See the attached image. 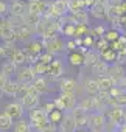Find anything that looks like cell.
<instances>
[{
	"label": "cell",
	"instance_id": "1",
	"mask_svg": "<svg viewBox=\"0 0 126 132\" xmlns=\"http://www.w3.org/2000/svg\"><path fill=\"white\" fill-rule=\"evenodd\" d=\"M54 106L61 110H73L76 107L75 93H61V96L54 100Z\"/></svg>",
	"mask_w": 126,
	"mask_h": 132
},
{
	"label": "cell",
	"instance_id": "2",
	"mask_svg": "<svg viewBox=\"0 0 126 132\" xmlns=\"http://www.w3.org/2000/svg\"><path fill=\"white\" fill-rule=\"evenodd\" d=\"M0 39L2 40L14 39V23L11 19L0 17Z\"/></svg>",
	"mask_w": 126,
	"mask_h": 132
},
{
	"label": "cell",
	"instance_id": "3",
	"mask_svg": "<svg viewBox=\"0 0 126 132\" xmlns=\"http://www.w3.org/2000/svg\"><path fill=\"white\" fill-rule=\"evenodd\" d=\"M89 129L95 130V132H104L106 127V117L101 112H95L89 115Z\"/></svg>",
	"mask_w": 126,
	"mask_h": 132
},
{
	"label": "cell",
	"instance_id": "4",
	"mask_svg": "<svg viewBox=\"0 0 126 132\" xmlns=\"http://www.w3.org/2000/svg\"><path fill=\"white\" fill-rule=\"evenodd\" d=\"M33 28L27 23H19L14 25V40H20V42H27L30 40V37L33 36Z\"/></svg>",
	"mask_w": 126,
	"mask_h": 132
},
{
	"label": "cell",
	"instance_id": "5",
	"mask_svg": "<svg viewBox=\"0 0 126 132\" xmlns=\"http://www.w3.org/2000/svg\"><path fill=\"white\" fill-rule=\"evenodd\" d=\"M44 48H45V47H44V42H39V40H28V44H27V47H25L23 50H25L28 59L33 62L36 57H39V54H42V50H44Z\"/></svg>",
	"mask_w": 126,
	"mask_h": 132
},
{
	"label": "cell",
	"instance_id": "6",
	"mask_svg": "<svg viewBox=\"0 0 126 132\" xmlns=\"http://www.w3.org/2000/svg\"><path fill=\"white\" fill-rule=\"evenodd\" d=\"M44 47L48 53L51 54H58L61 51H64L66 48V44L62 42L59 37H51V39H44Z\"/></svg>",
	"mask_w": 126,
	"mask_h": 132
},
{
	"label": "cell",
	"instance_id": "7",
	"mask_svg": "<svg viewBox=\"0 0 126 132\" xmlns=\"http://www.w3.org/2000/svg\"><path fill=\"white\" fill-rule=\"evenodd\" d=\"M28 11V6L25 2H22V0H14V2H11V5L8 6V13L13 16V17H19L22 19Z\"/></svg>",
	"mask_w": 126,
	"mask_h": 132
},
{
	"label": "cell",
	"instance_id": "8",
	"mask_svg": "<svg viewBox=\"0 0 126 132\" xmlns=\"http://www.w3.org/2000/svg\"><path fill=\"white\" fill-rule=\"evenodd\" d=\"M36 78V72L33 67H22L17 69V81L23 84H31Z\"/></svg>",
	"mask_w": 126,
	"mask_h": 132
},
{
	"label": "cell",
	"instance_id": "9",
	"mask_svg": "<svg viewBox=\"0 0 126 132\" xmlns=\"http://www.w3.org/2000/svg\"><path fill=\"white\" fill-rule=\"evenodd\" d=\"M39 95H41V93H37L36 90H31V92L25 93V95L20 98L22 106L27 107V109H34V107H37V106H39Z\"/></svg>",
	"mask_w": 126,
	"mask_h": 132
},
{
	"label": "cell",
	"instance_id": "10",
	"mask_svg": "<svg viewBox=\"0 0 126 132\" xmlns=\"http://www.w3.org/2000/svg\"><path fill=\"white\" fill-rule=\"evenodd\" d=\"M73 118H75V123H76V129L78 127H86L89 124V113L87 110L81 109V107H75L73 110H70Z\"/></svg>",
	"mask_w": 126,
	"mask_h": 132
},
{
	"label": "cell",
	"instance_id": "11",
	"mask_svg": "<svg viewBox=\"0 0 126 132\" xmlns=\"http://www.w3.org/2000/svg\"><path fill=\"white\" fill-rule=\"evenodd\" d=\"M107 118L111 123H115V124H123L124 121V110L121 106H112L109 110H107Z\"/></svg>",
	"mask_w": 126,
	"mask_h": 132
},
{
	"label": "cell",
	"instance_id": "12",
	"mask_svg": "<svg viewBox=\"0 0 126 132\" xmlns=\"http://www.w3.org/2000/svg\"><path fill=\"white\" fill-rule=\"evenodd\" d=\"M76 130V123H75V118L70 113L64 115V118H62V121L59 123V132H75Z\"/></svg>",
	"mask_w": 126,
	"mask_h": 132
},
{
	"label": "cell",
	"instance_id": "13",
	"mask_svg": "<svg viewBox=\"0 0 126 132\" xmlns=\"http://www.w3.org/2000/svg\"><path fill=\"white\" fill-rule=\"evenodd\" d=\"M3 110L6 113H10L13 120H19V118L23 117V106H22V103H8Z\"/></svg>",
	"mask_w": 126,
	"mask_h": 132
},
{
	"label": "cell",
	"instance_id": "14",
	"mask_svg": "<svg viewBox=\"0 0 126 132\" xmlns=\"http://www.w3.org/2000/svg\"><path fill=\"white\" fill-rule=\"evenodd\" d=\"M47 75H50L53 79L61 78L62 75H64V65H62V62L58 61V59H53L51 64L48 65V73Z\"/></svg>",
	"mask_w": 126,
	"mask_h": 132
},
{
	"label": "cell",
	"instance_id": "15",
	"mask_svg": "<svg viewBox=\"0 0 126 132\" xmlns=\"http://www.w3.org/2000/svg\"><path fill=\"white\" fill-rule=\"evenodd\" d=\"M8 54H10V59H11L14 64H17V65H22V64H25V62L28 61V56H27L25 50H20V48H14V50L10 51Z\"/></svg>",
	"mask_w": 126,
	"mask_h": 132
},
{
	"label": "cell",
	"instance_id": "16",
	"mask_svg": "<svg viewBox=\"0 0 126 132\" xmlns=\"http://www.w3.org/2000/svg\"><path fill=\"white\" fill-rule=\"evenodd\" d=\"M61 93H75L76 90V81L73 78H62L59 84Z\"/></svg>",
	"mask_w": 126,
	"mask_h": 132
},
{
	"label": "cell",
	"instance_id": "17",
	"mask_svg": "<svg viewBox=\"0 0 126 132\" xmlns=\"http://www.w3.org/2000/svg\"><path fill=\"white\" fill-rule=\"evenodd\" d=\"M48 3L45 0H36V2H28V11L30 13H34V14H41L44 16L45 10H47Z\"/></svg>",
	"mask_w": 126,
	"mask_h": 132
},
{
	"label": "cell",
	"instance_id": "18",
	"mask_svg": "<svg viewBox=\"0 0 126 132\" xmlns=\"http://www.w3.org/2000/svg\"><path fill=\"white\" fill-rule=\"evenodd\" d=\"M109 67H111V65H109L106 61L100 59V61H97V62L92 65V72H93V75H97V76H104V75L109 73Z\"/></svg>",
	"mask_w": 126,
	"mask_h": 132
},
{
	"label": "cell",
	"instance_id": "19",
	"mask_svg": "<svg viewBox=\"0 0 126 132\" xmlns=\"http://www.w3.org/2000/svg\"><path fill=\"white\" fill-rule=\"evenodd\" d=\"M87 20H89V16H87L86 11L70 13V17H69V22H72L75 25H87Z\"/></svg>",
	"mask_w": 126,
	"mask_h": 132
},
{
	"label": "cell",
	"instance_id": "20",
	"mask_svg": "<svg viewBox=\"0 0 126 132\" xmlns=\"http://www.w3.org/2000/svg\"><path fill=\"white\" fill-rule=\"evenodd\" d=\"M19 87H20V82L19 81H13V79H6L5 86H3V93L8 95V96H16L17 92H19Z\"/></svg>",
	"mask_w": 126,
	"mask_h": 132
},
{
	"label": "cell",
	"instance_id": "21",
	"mask_svg": "<svg viewBox=\"0 0 126 132\" xmlns=\"http://www.w3.org/2000/svg\"><path fill=\"white\" fill-rule=\"evenodd\" d=\"M14 126V120L11 118L10 113H6L5 110L0 112V130H8Z\"/></svg>",
	"mask_w": 126,
	"mask_h": 132
},
{
	"label": "cell",
	"instance_id": "22",
	"mask_svg": "<svg viewBox=\"0 0 126 132\" xmlns=\"http://www.w3.org/2000/svg\"><path fill=\"white\" fill-rule=\"evenodd\" d=\"M124 73H126V70L121 67V65H112V67H109V76H112L114 79H115V82L117 81H121L123 78H124Z\"/></svg>",
	"mask_w": 126,
	"mask_h": 132
},
{
	"label": "cell",
	"instance_id": "23",
	"mask_svg": "<svg viewBox=\"0 0 126 132\" xmlns=\"http://www.w3.org/2000/svg\"><path fill=\"white\" fill-rule=\"evenodd\" d=\"M41 19H42L41 14H34V13L27 11V14L22 17V23H27V25H30V27H36V25L41 22Z\"/></svg>",
	"mask_w": 126,
	"mask_h": 132
},
{
	"label": "cell",
	"instance_id": "24",
	"mask_svg": "<svg viewBox=\"0 0 126 132\" xmlns=\"http://www.w3.org/2000/svg\"><path fill=\"white\" fill-rule=\"evenodd\" d=\"M98 84H100V90H111L115 86V79L109 75H104L98 78Z\"/></svg>",
	"mask_w": 126,
	"mask_h": 132
},
{
	"label": "cell",
	"instance_id": "25",
	"mask_svg": "<svg viewBox=\"0 0 126 132\" xmlns=\"http://www.w3.org/2000/svg\"><path fill=\"white\" fill-rule=\"evenodd\" d=\"M69 62L75 67H81L84 65V53L83 51H73L69 54Z\"/></svg>",
	"mask_w": 126,
	"mask_h": 132
},
{
	"label": "cell",
	"instance_id": "26",
	"mask_svg": "<svg viewBox=\"0 0 126 132\" xmlns=\"http://www.w3.org/2000/svg\"><path fill=\"white\" fill-rule=\"evenodd\" d=\"M31 84H33V87H34V90H36L37 93H44V92H47V90H48V86H47L48 82H47V79H45V78H42V76H39V78L36 76V78H34V81H33Z\"/></svg>",
	"mask_w": 126,
	"mask_h": 132
},
{
	"label": "cell",
	"instance_id": "27",
	"mask_svg": "<svg viewBox=\"0 0 126 132\" xmlns=\"http://www.w3.org/2000/svg\"><path fill=\"white\" fill-rule=\"evenodd\" d=\"M2 73H3L6 78H10L11 75L17 73V64H14L11 59H10V61H6L5 64H2Z\"/></svg>",
	"mask_w": 126,
	"mask_h": 132
},
{
	"label": "cell",
	"instance_id": "28",
	"mask_svg": "<svg viewBox=\"0 0 126 132\" xmlns=\"http://www.w3.org/2000/svg\"><path fill=\"white\" fill-rule=\"evenodd\" d=\"M84 86H86V92H87L89 95L95 96V95L100 93V84H98V79H87Z\"/></svg>",
	"mask_w": 126,
	"mask_h": 132
},
{
	"label": "cell",
	"instance_id": "29",
	"mask_svg": "<svg viewBox=\"0 0 126 132\" xmlns=\"http://www.w3.org/2000/svg\"><path fill=\"white\" fill-rule=\"evenodd\" d=\"M62 118H64V112H62L61 109H58V107H54L51 112H48V120H50V123H53V124H56V126H59V123L62 121Z\"/></svg>",
	"mask_w": 126,
	"mask_h": 132
},
{
	"label": "cell",
	"instance_id": "30",
	"mask_svg": "<svg viewBox=\"0 0 126 132\" xmlns=\"http://www.w3.org/2000/svg\"><path fill=\"white\" fill-rule=\"evenodd\" d=\"M101 59V54H100V51H92V50H89L86 54H84V64L86 65H92L97 62V61H100Z\"/></svg>",
	"mask_w": 126,
	"mask_h": 132
},
{
	"label": "cell",
	"instance_id": "31",
	"mask_svg": "<svg viewBox=\"0 0 126 132\" xmlns=\"http://www.w3.org/2000/svg\"><path fill=\"white\" fill-rule=\"evenodd\" d=\"M100 54H101V59L106 61L107 64H114V62L117 61V51H115L114 48H107V50H104V51L100 53Z\"/></svg>",
	"mask_w": 126,
	"mask_h": 132
},
{
	"label": "cell",
	"instance_id": "32",
	"mask_svg": "<svg viewBox=\"0 0 126 132\" xmlns=\"http://www.w3.org/2000/svg\"><path fill=\"white\" fill-rule=\"evenodd\" d=\"M31 130V126L27 120L23 118H19L16 123H14V132H30Z\"/></svg>",
	"mask_w": 126,
	"mask_h": 132
},
{
	"label": "cell",
	"instance_id": "33",
	"mask_svg": "<svg viewBox=\"0 0 126 132\" xmlns=\"http://www.w3.org/2000/svg\"><path fill=\"white\" fill-rule=\"evenodd\" d=\"M106 10V6H104V3H95L93 6H92V16H95L97 19H101V17H106V14H107V11H104Z\"/></svg>",
	"mask_w": 126,
	"mask_h": 132
},
{
	"label": "cell",
	"instance_id": "34",
	"mask_svg": "<svg viewBox=\"0 0 126 132\" xmlns=\"http://www.w3.org/2000/svg\"><path fill=\"white\" fill-rule=\"evenodd\" d=\"M78 107H81V109H84V110H95V101H93V96L90 95V96L83 98V100L80 101Z\"/></svg>",
	"mask_w": 126,
	"mask_h": 132
},
{
	"label": "cell",
	"instance_id": "35",
	"mask_svg": "<svg viewBox=\"0 0 126 132\" xmlns=\"http://www.w3.org/2000/svg\"><path fill=\"white\" fill-rule=\"evenodd\" d=\"M86 6H84V2L83 0H69V11L70 13H75V11H83Z\"/></svg>",
	"mask_w": 126,
	"mask_h": 132
},
{
	"label": "cell",
	"instance_id": "36",
	"mask_svg": "<svg viewBox=\"0 0 126 132\" xmlns=\"http://www.w3.org/2000/svg\"><path fill=\"white\" fill-rule=\"evenodd\" d=\"M61 33L64 34V36H76V25L72 23V22H69V23H66L64 27H62Z\"/></svg>",
	"mask_w": 126,
	"mask_h": 132
},
{
	"label": "cell",
	"instance_id": "37",
	"mask_svg": "<svg viewBox=\"0 0 126 132\" xmlns=\"http://www.w3.org/2000/svg\"><path fill=\"white\" fill-rule=\"evenodd\" d=\"M33 69L36 72V75H44V73H48V65L41 62V61H36V64L33 65Z\"/></svg>",
	"mask_w": 126,
	"mask_h": 132
},
{
	"label": "cell",
	"instance_id": "38",
	"mask_svg": "<svg viewBox=\"0 0 126 132\" xmlns=\"http://www.w3.org/2000/svg\"><path fill=\"white\" fill-rule=\"evenodd\" d=\"M53 5H54L62 14H66V13L69 11V0H54Z\"/></svg>",
	"mask_w": 126,
	"mask_h": 132
},
{
	"label": "cell",
	"instance_id": "39",
	"mask_svg": "<svg viewBox=\"0 0 126 132\" xmlns=\"http://www.w3.org/2000/svg\"><path fill=\"white\" fill-rule=\"evenodd\" d=\"M107 42H115L118 37H120V34H118V31H115V30H111V31H107V33H104V36H103Z\"/></svg>",
	"mask_w": 126,
	"mask_h": 132
},
{
	"label": "cell",
	"instance_id": "40",
	"mask_svg": "<svg viewBox=\"0 0 126 132\" xmlns=\"http://www.w3.org/2000/svg\"><path fill=\"white\" fill-rule=\"evenodd\" d=\"M37 61H41V62H44V64H47V65H50L51 64V61H53V54L51 53H42V54H39V57H37Z\"/></svg>",
	"mask_w": 126,
	"mask_h": 132
},
{
	"label": "cell",
	"instance_id": "41",
	"mask_svg": "<svg viewBox=\"0 0 126 132\" xmlns=\"http://www.w3.org/2000/svg\"><path fill=\"white\" fill-rule=\"evenodd\" d=\"M90 30L87 28V25H76V36L75 37H80V36H86L89 34Z\"/></svg>",
	"mask_w": 126,
	"mask_h": 132
},
{
	"label": "cell",
	"instance_id": "42",
	"mask_svg": "<svg viewBox=\"0 0 126 132\" xmlns=\"http://www.w3.org/2000/svg\"><path fill=\"white\" fill-rule=\"evenodd\" d=\"M107 48H109V42H107L104 37H103V39H100V40H98V44H97V50H98L100 53H103V51H104V50H107Z\"/></svg>",
	"mask_w": 126,
	"mask_h": 132
},
{
	"label": "cell",
	"instance_id": "43",
	"mask_svg": "<svg viewBox=\"0 0 126 132\" xmlns=\"http://www.w3.org/2000/svg\"><path fill=\"white\" fill-rule=\"evenodd\" d=\"M90 34H92V36H100V37H101V36H104V28H103L101 25H98V27H95V28L90 30Z\"/></svg>",
	"mask_w": 126,
	"mask_h": 132
},
{
	"label": "cell",
	"instance_id": "44",
	"mask_svg": "<svg viewBox=\"0 0 126 132\" xmlns=\"http://www.w3.org/2000/svg\"><path fill=\"white\" fill-rule=\"evenodd\" d=\"M114 98H115V101H117V106H121V107L126 106V93H121V95L114 96Z\"/></svg>",
	"mask_w": 126,
	"mask_h": 132
},
{
	"label": "cell",
	"instance_id": "45",
	"mask_svg": "<svg viewBox=\"0 0 126 132\" xmlns=\"http://www.w3.org/2000/svg\"><path fill=\"white\" fill-rule=\"evenodd\" d=\"M83 44H84L86 47H89V48H90V47L93 45V37H92V34H86V36H84V39H83Z\"/></svg>",
	"mask_w": 126,
	"mask_h": 132
},
{
	"label": "cell",
	"instance_id": "46",
	"mask_svg": "<svg viewBox=\"0 0 126 132\" xmlns=\"http://www.w3.org/2000/svg\"><path fill=\"white\" fill-rule=\"evenodd\" d=\"M6 13H8V5L3 2V0H0V17H3Z\"/></svg>",
	"mask_w": 126,
	"mask_h": 132
},
{
	"label": "cell",
	"instance_id": "47",
	"mask_svg": "<svg viewBox=\"0 0 126 132\" xmlns=\"http://www.w3.org/2000/svg\"><path fill=\"white\" fill-rule=\"evenodd\" d=\"M121 93H123V90H121L120 87H115V86L109 90V95H111V96H118V95H121Z\"/></svg>",
	"mask_w": 126,
	"mask_h": 132
},
{
	"label": "cell",
	"instance_id": "48",
	"mask_svg": "<svg viewBox=\"0 0 126 132\" xmlns=\"http://www.w3.org/2000/svg\"><path fill=\"white\" fill-rule=\"evenodd\" d=\"M66 48H67V50H70V51H72V50H75V48H76V42H75V40H69V42L66 44Z\"/></svg>",
	"mask_w": 126,
	"mask_h": 132
},
{
	"label": "cell",
	"instance_id": "49",
	"mask_svg": "<svg viewBox=\"0 0 126 132\" xmlns=\"http://www.w3.org/2000/svg\"><path fill=\"white\" fill-rule=\"evenodd\" d=\"M54 107H56V106H54V101H53V103H47V104H45V107H44V109H45V110H47V112H51V110H53V109H54Z\"/></svg>",
	"mask_w": 126,
	"mask_h": 132
},
{
	"label": "cell",
	"instance_id": "50",
	"mask_svg": "<svg viewBox=\"0 0 126 132\" xmlns=\"http://www.w3.org/2000/svg\"><path fill=\"white\" fill-rule=\"evenodd\" d=\"M6 79H8V78H6V76H5V75L2 73V72H0V87H3V86H5Z\"/></svg>",
	"mask_w": 126,
	"mask_h": 132
},
{
	"label": "cell",
	"instance_id": "51",
	"mask_svg": "<svg viewBox=\"0 0 126 132\" xmlns=\"http://www.w3.org/2000/svg\"><path fill=\"white\" fill-rule=\"evenodd\" d=\"M5 56H6V48H5L3 45H0V59L5 57Z\"/></svg>",
	"mask_w": 126,
	"mask_h": 132
},
{
	"label": "cell",
	"instance_id": "52",
	"mask_svg": "<svg viewBox=\"0 0 126 132\" xmlns=\"http://www.w3.org/2000/svg\"><path fill=\"white\" fill-rule=\"evenodd\" d=\"M118 132H126V123L120 124V129H118Z\"/></svg>",
	"mask_w": 126,
	"mask_h": 132
},
{
	"label": "cell",
	"instance_id": "53",
	"mask_svg": "<svg viewBox=\"0 0 126 132\" xmlns=\"http://www.w3.org/2000/svg\"><path fill=\"white\" fill-rule=\"evenodd\" d=\"M75 42H76V47H83V40H81L80 37H76V39H75Z\"/></svg>",
	"mask_w": 126,
	"mask_h": 132
},
{
	"label": "cell",
	"instance_id": "54",
	"mask_svg": "<svg viewBox=\"0 0 126 132\" xmlns=\"http://www.w3.org/2000/svg\"><path fill=\"white\" fill-rule=\"evenodd\" d=\"M120 8H121V11H123V13H126V3H121V5H120Z\"/></svg>",
	"mask_w": 126,
	"mask_h": 132
},
{
	"label": "cell",
	"instance_id": "55",
	"mask_svg": "<svg viewBox=\"0 0 126 132\" xmlns=\"http://www.w3.org/2000/svg\"><path fill=\"white\" fill-rule=\"evenodd\" d=\"M75 132H89V130H86V129H84V127H78V129H76V130H75Z\"/></svg>",
	"mask_w": 126,
	"mask_h": 132
},
{
	"label": "cell",
	"instance_id": "56",
	"mask_svg": "<svg viewBox=\"0 0 126 132\" xmlns=\"http://www.w3.org/2000/svg\"><path fill=\"white\" fill-rule=\"evenodd\" d=\"M2 95H5V93H3V87H0V98H2Z\"/></svg>",
	"mask_w": 126,
	"mask_h": 132
},
{
	"label": "cell",
	"instance_id": "57",
	"mask_svg": "<svg viewBox=\"0 0 126 132\" xmlns=\"http://www.w3.org/2000/svg\"><path fill=\"white\" fill-rule=\"evenodd\" d=\"M28 2H36V0H28Z\"/></svg>",
	"mask_w": 126,
	"mask_h": 132
},
{
	"label": "cell",
	"instance_id": "58",
	"mask_svg": "<svg viewBox=\"0 0 126 132\" xmlns=\"http://www.w3.org/2000/svg\"><path fill=\"white\" fill-rule=\"evenodd\" d=\"M10 2H14V0H10Z\"/></svg>",
	"mask_w": 126,
	"mask_h": 132
},
{
	"label": "cell",
	"instance_id": "59",
	"mask_svg": "<svg viewBox=\"0 0 126 132\" xmlns=\"http://www.w3.org/2000/svg\"><path fill=\"white\" fill-rule=\"evenodd\" d=\"M37 132H41V130H37Z\"/></svg>",
	"mask_w": 126,
	"mask_h": 132
}]
</instances>
